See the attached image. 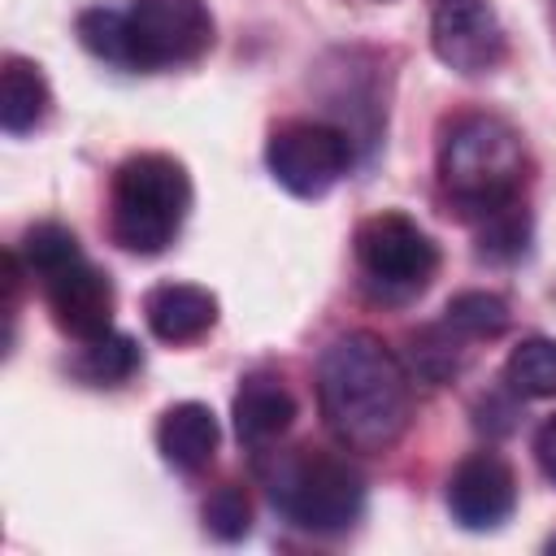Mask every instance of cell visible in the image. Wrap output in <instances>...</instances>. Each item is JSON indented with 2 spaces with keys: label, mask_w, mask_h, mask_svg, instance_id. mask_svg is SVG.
<instances>
[{
  "label": "cell",
  "mask_w": 556,
  "mask_h": 556,
  "mask_svg": "<svg viewBox=\"0 0 556 556\" xmlns=\"http://www.w3.org/2000/svg\"><path fill=\"white\" fill-rule=\"evenodd\" d=\"M139 369V343L130 334L104 330L96 339H83V352L74 361V374L91 387H117Z\"/></svg>",
  "instance_id": "16"
},
{
  "label": "cell",
  "mask_w": 556,
  "mask_h": 556,
  "mask_svg": "<svg viewBox=\"0 0 556 556\" xmlns=\"http://www.w3.org/2000/svg\"><path fill=\"white\" fill-rule=\"evenodd\" d=\"M217 439H222L217 417L200 400H182V404L165 408L161 421H156V447H161V456L174 469H187V473H195V469H204L213 460Z\"/></svg>",
  "instance_id": "12"
},
{
  "label": "cell",
  "mask_w": 556,
  "mask_h": 556,
  "mask_svg": "<svg viewBox=\"0 0 556 556\" xmlns=\"http://www.w3.org/2000/svg\"><path fill=\"white\" fill-rule=\"evenodd\" d=\"M191 213V178L182 161L165 152H135L113 174L109 230L113 243L135 256L165 252Z\"/></svg>",
  "instance_id": "3"
},
{
  "label": "cell",
  "mask_w": 556,
  "mask_h": 556,
  "mask_svg": "<svg viewBox=\"0 0 556 556\" xmlns=\"http://www.w3.org/2000/svg\"><path fill=\"white\" fill-rule=\"evenodd\" d=\"M504 382L521 400H556V339H521L504 361Z\"/></svg>",
  "instance_id": "15"
},
{
  "label": "cell",
  "mask_w": 556,
  "mask_h": 556,
  "mask_svg": "<svg viewBox=\"0 0 556 556\" xmlns=\"http://www.w3.org/2000/svg\"><path fill=\"white\" fill-rule=\"evenodd\" d=\"M547 552H556V534H552V539H547Z\"/></svg>",
  "instance_id": "23"
},
{
  "label": "cell",
  "mask_w": 556,
  "mask_h": 556,
  "mask_svg": "<svg viewBox=\"0 0 556 556\" xmlns=\"http://www.w3.org/2000/svg\"><path fill=\"white\" fill-rule=\"evenodd\" d=\"M17 256H22L26 274L43 282L48 274H56V269H65L70 261H78L83 248H78V239H74L65 226H56V222H39V226H30V230L22 235Z\"/></svg>",
  "instance_id": "20"
},
{
  "label": "cell",
  "mask_w": 556,
  "mask_h": 556,
  "mask_svg": "<svg viewBox=\"0 0 556 556\" xmlns=\"http://www.w3.org/2000/svg\"><path fill=\"white\" fill-rule=\"evenodd\" d=\"M443 321L460 339H495L508 326V304L495 291H460L447 300Z\"/></svg>",
  "instance_id": "18"
},
{
  "label": "cell",
  "mask_w": 556,
  "mask_h": 556,
  "mask_svg": "<svg viewBox=\"0 0 556 556\" xmlns=\"http://www.w3.org/2000/svg\"><path fill=\"white\" fill-rule=\"evenodd\" d=\"M317 404L326 430L348 452H387L413 417V382L400 356L369 330L339 334L317 365Z\"/></svg>",
  "instance_id": "1"
},
{
  "label": "cell",
  "mask_w": 556,
  "mask_h": 556,
  "mask_svg": "<svg viewBox=\"0 0 556 556\" xmlns=\"http://www.w3.org/2000/svg\"><path fill=\"white\" fill-rule=\"evenodd\" d=\"M78 43L109 61V65H122L130 70V26H126V13L122 9H83L78 13Z\"/></svg>",
  "instance_id": "19"
},
{
  "label": "cell",
  "mask_w": 556,
  "mask_h": 556,
  "mask_svg": "<svg viewBox=\"0 0 556 556\" xmlns=\"http://www.w3.org/2000/svg\"><path fill=\"white\" fill-rule=\"evenodd\" d=\"M291 421H295V395L269 374H248L235 395V434L248 447H265L278 434H287Z\"/></svg>",
  "instance_id": "13"
},
{
  "label": "cell",
  "mask_w": 556,
  "mask_h": 556,
  "mask_svg": "<svg viewBox=\"0 0 556 556\" xmlns=\"http://www.w3.org/2000/svg\"><path fill=\"white\" fill-rule=\"evenodd\" d=\"M39 287H43V300L52 308V321L65 334L96 339V334H104L113 326V282L87 256H78L65 269L48 274Z\"/></svg>",
  "instance_id": "10"
},
{
  "label": "cell",
  "mask_w": 556,
  "mask_h": 556,
  "mask_svg": "<svg viewBox=\"0 0 556 556\" xmlns=\"http://www.w3.org/2000/svg\"><path fill=\"white\" fill-rule=\"evenodd\" d=\"M526 148L495 113H460L439 139V182L465 222H478L521 195Z\"/></svg>",
  "instance_id": "2"
},
{
  "label": "cell",
  "mask_w": 556,
  "mask_h": 556,
  "mask_svg": "<svg viewBox=\"0 0 556 556\" xmlns=\"http://www.w3.org/2000/svg\"><path fill=\"white\" fill-rule=\"evenodd\" d=\"M447 508L465 530H495L517 508V478L500 452H469L447 478Z\"/></svg>",
  "instance_id": "9"
},
{
  "label": "cell",
  "mask_w": 556,
  "mask_h": 556,
  "mask_svg": "<svg viewBox=\"0 0 556 556\" xmlns=\"http://www.w3.org/2000/svg\"><path fill=\"white\" fill-rule=\"evenodd\" d=\"M204 530L222 543H239L248 530H252V504H248V491L226 482L217 486L208 500H204Z\"/></svg>",
  "instance_id": "21"
},
{
  "label": "cell",
  "mask_w": 556,
  "mask_h": 556,
  "mask_svg": "<svg viewBox=\"0 0 556 556\" xmlns=\"http://www.w3.org/2000/svg\"><path fill=\"white\" fill-rule=\"evenodd\" d=\"M265 165L274 182L300 200L326 195L352 165V143L339 126L326 122H282L265 143Z\"/></svg>",
  "instance_id": "7"
},
{
  "label": "cell",
  "mask_w": 556,
  "mask_h": 556,
  "mask_svg": "<svg viewBox=\"0 0 556 556\" xmlns=\"http://www.w3.org/2000/svg\"><path fill=\"white\" fill-rule=\"evenodd\" d=\"M126 26L130 70L191 65L213 48V13L204 0H135Z\"/></svg>",
  "instance_id": "6"
},
{
  "label": "cell",
  "mask_w": 556,
  "mask_h": 556,
  "mask_svg": "<svg viewBox=\"0 0 556 556\" xmlns=\"http://www.w3.org/2000/svg\"><path fill=\"white\" fill-rule=\"evenodd\" d=\"M274 508L308 534H343L365 513V478L348 456L334 452H282L265 469Z\"/></svg>",
  "instance_id": "4"
},
{
  "label": "cell",
  "mask_w": 556,
  "mask_h": 556,
  "mask_svg": "<svg viewBox=\"0 0 556 556\" xmlns=\"http://www.w3.org/2000/svg\"><path fill=\"white\" fill-rule=\"evenodd\" d=\"M534 460H539V469L556 482V413L534 430Z\"/></svg>",
  "instance_id": "22"
},
{
  "label": "cell",
  "mask_w": 556,
  "mask_h": 556,
  "mask_svg": "<svg viewBox=\"0 0 556 556\" xmlns=\"http://www.w3.org/2000/svg\"><path fill=\"white\" fill-rule=\"evenodd\" d=\"M469 226L478 239V256H486V261H517L530 243V217H526L521 200H513V204H504V208H495Z\"/></svg>",
  "instance_id": "17"
},
{
  "label": "cell",
  "mask_w": 556,
  "mask_h": 556,
  "mask_svg": "<svg viewBox=\"0 0 556 556\" xmlns=\"http://www.w3.org/2000/svg\"><path fill=\"white\" fill-rule=\"evenodd\" d=\"M148 330L165 343H191L213 330L217 321V295L195 282H161L143 295Z\"/></svg>",
  "instance_id": "11"
},
{
  "label": "cell",
  "mask_w": 556,
  "mask_h": 556,
  "mask_svg": "<svg viewBox=\"0 0 556 556\" xmlns=\"http://www.w3.org/2000/svg\"><path fill=\"white\" fill-rule=\"evenodd\" d=\"M430 48L456 74H491L504 61V26L491 0H434Z\"/></svg>",
  "instance_id": "8"
},
{
  "label": "cell",
  "mask_w": 556,
  "mask_h": 556,
  "mask_svg": "<svg viewBox=\"0 0 556 556\" xmlns=\"http://www.w3.org/2000/svg\"><path fill=\"white\" fill-rule=\"evenodd\" d=\"M48 104H52V91H48V78L39 74V65L22 61V56H4V70H0V126L9 135H26L48 117Z\"/></svg>",
  "instance_id": "14"
},
{
  "label": "cell",
  "mask_w": 556,
  "mask_h": 556,
  "mask_svg": "<svg viewBox=\"0 0 556 556\" xmlns=\"http://www.w3.org/2000/svg\"><path fill=\"white\" fill-rule=\"evenodd\" d=\"M356 261L378 295L404 300V295H417L430 287V278L439 269V248L413 217L374 213L356 230Z\"/></svg>",
  "instance_id": "5"
}]
</instances>
